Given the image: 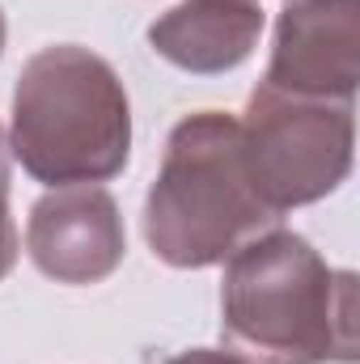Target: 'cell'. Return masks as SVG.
<instances>
[{
    "label": "cell",
    "mask_w": 360,
    "mask_h": 364,
    "mask_svg": "<svg viewBox=\"0 0 360 364\" xmlns=\"http://www.w3.org/2000/svg\"><path fill=\"white\" fill-rule=\"evenodd\" d=\"M221 339L246 364H356V275L268 229L225 259Z\"/></svg>",
    "instance_id": "1"
},
{
    "label": "cell",
    "mask_w": 360,
    "mask_h": 364,
    "mask_svg": "<svg viewBox=\"0 0 360 364\" xmlns=\"http://www.w3.org/2000/svg\"><path fill=\"white\" fill-rule=\"evenodd\" d=\"M9 153L47 186H93L132 157V102L90 47H43L13 90Z\"/></svg>",
    "instance_id": "2"
},
{
    "label": "cell",
    "mask_w": 360,
    "mask_h": 364,
    "mask_svg": "<svg viewBox=\"0 0 360 364\" xmlns=\"http://www.w3.org/2000/svg\"><path fill=\"white\" fill-rule=\"evenodd\" d=\"M280 216L255 195L238 119L225 110L186 114L166 140L162 170L144 199L149 250L179 272L225 263Z\"/></svg>",
    "instance_id": "3"
},
{
    "label": "cell",
    "mask_w": 360,
    "mask_h": 364,
    "mask_svg": "<svg viewBox=\"0 0 360 364\" xmlns=\"http://www.w3.org/2000/svg\"><path fill=\"white\" fill-rule=\"evenodd\" d=\"M238 132L250 186L275 216L327 199L352 174V102L292 97L259 85L238 119Z\"/></svg>",
    "instance_id": "4"
},
{
    "label": "cell",
    "mask_w": 360,
    "mask_h": 364,
    "mask_svg": "<svg viewBox=\"0 0 360 364\" xmlns=\"http://www.w3.org/2000/svg\"><path fill=\"white\" fill-rule=\"evenodd\" d=\"M263 85L292 97L352 102L360 85V0H284Z\"/></svg>",
    "instance_id": "5"
},
{
    "label": "cell",
    "mask_w": 360,
    "mask_h": 364,
    "mask_svg": "<svg viewBox=\"0 0 360 364\" xmlns=\"http://www.w3.org/2000/svg\"><path fill=\"white\" fill-rule=\"evenodd\" d=\"M26 250L55 284H102L127 255L119 203L102 186H51L26 220Z\"/></svg>",
    "instance_id": "6"
},
{
    "label": "cell",
    "mask_w": 360,
    "mask_h": 364,
    "mask_svg": "<svg viewBox=\"0 0 360 364\" xmlns=\"http://www.w3.org/2000/svg\"><path fill=\"white\" fill-rule=\"evenodd\" d=\"M263 34V9L255 0H182L149 26V47L195 77L233 73L250 60Z\"/></svg>",
    "instance_id": "7"
},
{
    "label": "cell",
    "mask_w": 360,
    "mask_h": 364,
    "mask_svg": "<svg viewBox=\"0 0 360 364\" xmlns=\"http://www.w3.org/2000/svg\"><path fill=\"white\" fill-rule=\"evenodd\" d=\"M17 255H21V237L9 216V191H0V279L17 267Z\"/></svg>",
    "instance_id": "8"
},
{
    "label": "cell",
    "mask_w": 360,
    "mask_h": 364,
    "mask_svg": "<svg viewBox=\"0 0 360 364\" xmlns=\"http://www.w3.org/2000/svg\"><path fill=\"white\" fill-rule=\"evenodd\" d=\"M166 364H246V360H238L233 352H212V348H191V352H179V356H170Z\"/></svg>",
    "instance_id": "9"
},
{
    "label": "cell",
    "mask_w": 360,
    "mask_h": 364,
    "mask_svg": "<svg viewBox=\"0 0 360 364\" xmlns=\"http://www.w3.org/2000/svg\"><path fill=\"white\" fill-rule=\"evenodd\" d=\"M9 136H4V127H0V191H9Z\"/></svg>",
    "instance_id": "10"
},
{
    "label": "cell",
    "mask_w": 360,
    "mask_h": 364,
    "mask_svg": "<svg viewBox=\"0 0 360 364\" xmlns=\"http://www.w3.org/2000/svg\"><path fill=\"white\" fill-rule=\"evenodd\" d=\"M0 51H4V13H0Z\"/></svg>",
    "instance_id": "11"
}]
</instances>
